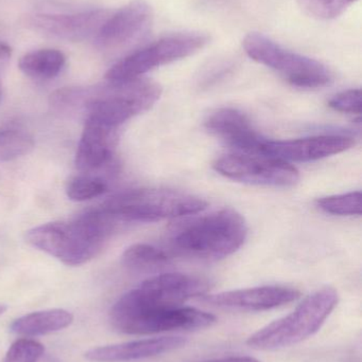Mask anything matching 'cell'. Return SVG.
<instances>
[{
  "instance_id": "3957f363",
  "label": "cell",
  "mask_w": 362,
  "mask_h": 362,
  "mask_svg": "<svg viewBox=\"0 0 362 362\" xmlns=\"http://www.w3.org/2000/svg\"><path fill=\"white\" fill-rule=\"evenodd\" d=\"M208 283L184 274H162L128 291L113 306L110 321L120 333L128 334L134 325L152 315L180 308L187 300L202 297Z\"/></svg>"
},
{
  "instance_id": "5bb4252c",
  "label": "cell",
  "mask_w": 362,
  "mask_h": 362,
  "mask_svg": "<svg viewBox=\"0 0 362 362\" xmlns=\"http://www.w3.org/2000/svg\"><path fill=\"white\" fill-rule=\"evenodd\" d=\"M205 129L238 153L261 154L265 138L261 137L248 117L234 108H220L208 117Z\"/></svg>"
},
{
  "instance_id": "277c9868",
  "label": "cell",
  "mask_w": 362,
  "mask_h": 362,
  "mask_svg": "<svg viewBox=\"0 0 362 362\" xmlns=\"http://www.w3.org/2000/svg\"><path fill=\"white\" fill-rule=\"evenodd\" d=\"M247 235L244 217L232 209H222L176 228L170 245L182 257L217 261L235 253L246 242Z\"/></svg>"
},
{
  "instance_id": "cb8c5ba5",
  "label": "cell",
  "mask_w": 362,
  "mask_h": 362,
  "mask_svg": "<svg viewBox=\"0 0 362 362\" xmlns=\"http://www.w3.org/2000/svg\"><path fill=\"white\" fill-rule=\"evenodd\" d=\"M304 12L321 21L337 18L357 0H297Z\"/></svg>"
},
{
  "instance_id": "4316f807",
  "label": "cell",
  "mask_w": 362,
  "mask_h": 362,
  "mask_svg": "<svg viewBox=\"0 0 362 362\" xmlns=\"http://www.w3.org/2000/svg\"><path fill=\"white\" fill-rule=\"evenodd\" d=\"M12 57V49L9 45L0 42V71L6 68Z\"/></svg>"
},
{
  "instance_id": "f546056e",
  "label": "cell",
  "mask_w": 362,
  "mask_h": 362,
  "mask_svg": "<svg viewBox=\"0 0 362 362\" xmlns=\"http://www.w3.org/2000/svg\"><path fill=\"white\" fill-rule=\"evenodd\" d=\"M0 98H1V90H0Z\"/></svg>"
},
{
  "instance_id": "ac0fdd59",
  "label": "cell",
  "mask_w": 362,
  "mask_h": 362,
  "mask_svg": "<svg viewBox=\"0 0 362 362\" xmlns=\"http://www.w3.org/2000/svg\"><path fill=\"white\" fill-rule=\"evenodd\" d=\"M72 322L74 315L72 313L55 308L31 313L16 319L11 325V332L16 335L33 337L62 331L69 327Z\"/></svg>"
},
{
  "instance_id": "44dd1931",
  "label": "cell",
  "mask_w": 362,
  "mask_h": 362,
  "mask_svg": "<svg viewBox=\"0 0 362 362\" xmlns=\"http://www.w3.org/2000/svg\"><path fill=\"white\" fill-rule=\"evenodd\" d=\"M33 148V138L26 132L17 129L0 131V163L26 156Z\"/></svg>"
},
{
  "instance_id": "603a6c76",
  "label": "cell",
  "mask_w": 362,
  "mask_h": 362,
  "mask_svg": "<svg viewBox=\"0 0 362 362\" xmlns=\"http://www.w3.org/2000/svg\"><path fill=\"white\" fill-rule=\"evenodd\" d=\"M108 191L106 181L94 176L72 178L66 187V195L74 202H86L103 195Z\"/></svg>"
},
{
  "instance_id": "52a82bcc",
  "label": "cell",
  "mask_w": 362,
  "mask_h": 362,
  "mask_svg": "<svg viewBox=\"0 0 362 362\" xmlns=\"http://www.w3.org/2000/svg\"><path fill=\"white\" fill-rule=\"evenodd\" d=\"M242 46L251 59L271 68L293 86L319 88L327 86L333 78L324 64L287 50L264 34H248Z\"/></svg>"
},
{
  "instance_id": "7402d4cb",
  "label": "cell",
  "mask_w": 362,
  "mask_h": 362,
  "mask_svg": "<svg viewBox=\"0 0 362 362\" xmlns=\"http://www.w3.org/2000/svg\"><path fill=\"white\" fill-rule=\"evenodd\" d=\"M319 208L329 214L339 216L361 215V193L359 191L327 196L317 202Z\"/></svg>"
},
{
  "instance_id": "7a4b0ae2",
  "label": "cell",
  "mask_w": 362,
  "mask_h": 362,
  "mask_svg": "<svg viewBox=\"0 0 362 362\" xmlns=\"http://www.w3.org/2000/svg\"><path fill=\"white\" fill-rule=\"evenodd\" d=\"M117 221L101 209L89 211L72 221L43 223L26 232L34 248L67 266H80L99 255Z\"/></svg>"
},
{
  "instance_id": "8fae6325",
  "label": "cell",
  "mask_w": 362,
  "mask_h": 362,
  "mask_svg": "<svg viewBox=\"0 0 362 362\" xmlns=\"http://www.w3.org/2000/svg\"><path fill=\"white\" fill-rule=\"evenodd\" d=\"M112 12L106 8H96L69 14L40 13L28 18V25L49 37L65 42H83L96 37Z\"/></svg>"
},
{
  "instance_id": "30bf717a",
  "label": "cell",
  "mask_w": 362,
  "mask_h": 362,
  "mask_svg": "<svg viewBox=\"0 0 362 362\" xmlns=\"http://www.w3.org/2000/svg\"><path fill=\"white\" fill-rule=\"evenodd\" d=\"M153 14L144 0H134L111 13L95 37V46L103 52H117L135 46L150 31Z\"/></svg>"
},
{
  "instance_id": "d4e9b609",
  "label": "cell",
  "mask_w": 362,
  "mask_h": 362,
  "mask_svg": "<svg viewBox=\"0 0 362 362\" xmlns=\"http://www.w3.org/2000/svg\"><path fill=\"white\" fill-rule=\"evenodd\" d=\"M44 352V346L40 342L21 338L10 346L4 362H38Z\"/></svg>"
},
{
  "instance_id": "ffe728a7",
  "label": "cell",
  "mask_w": 362,
  "mask_h": 362,
  "mask_svg": "<svg viewBox=\"0 0 362 362\" xmlns=\"http://www.w3.org/2000/svg\"><path fill=\"white\" fill-rule=\"evenodd\" d=\"M170 257L163 249L149 244H135L123 255V263L134 270H152L169 263Z\"/></svg>"
},
{
  "instance_id": "8992f818",
  "label": "cell",
  "mask_w": 362,
  "mask_h": 362,
  "mask_svg": "<svg viewBox=\"0 0 362 362\" xmlns=\"http://www.w3.org/2000/svg\"><path fill=\"white\" fill-rule=\"evenodd\" d=\"M208 202L185 192L140 189L111 198L102 210L118 221H157L201 212Z\"/></svg>"
},
{
  "instance_id": "6da1fadb",
  "label": "cell",
  "mask_w": 362,
  "mask_h": 362,
  "mask_svg": "<svg viewBox=\"0 0 362 362\" xmlns=\"http://www.w3.org/2000/svg\"><path fill=\"white\" fill-rule=\"evenodd\" d=\"M161 95L159 83L138 78L125 82L108 81V84L85 88L60 89L52 98L57 105L82 104L86 110V120L116 129L152 107Z\"/></svg>"
},
{
  "instance_id": "e0dca14e",
  "label": "cell",
  "mask_w": 362,
  "mask_h": 362,
  "mask_svg": "<svg viewBox=\"0 0 362 362\" xmlns=\"http://www.w3.org/2000/svg\"><path fill=\"white\" fill-rule=\"evenodd\" d=\"M115 129L95 121L85 120L76 153L77 169L91 172L103 167L112 158Z\"/></svg>"
},
{
  "instance_id": "83f0119b",
  "label": "cell",
  "mask_w": 362,
  "mask_h": 362,
  "mask_svg": "<svg viewBox=\"0 0 362 362\" xmlns=\"http://www.w3.org/2000/svg\"><path fill=\"white\" fill-rule=\"evenodd\" d=\"M202 362H261L256 358L249 356H229L222 357V358L210 359V361Z\"/></svg>"
},
{
  "instance_id": "2e32d148",
  "label": "cell",
  "mask_w": 362,
  "mask_h": 362,
  "mask_svg": "<svg viewBox=\"0 0 362 362\" xmlns=\"http://www.w3.org/2000/svg\"><path fill=\"white\" fill-rule=\"evenodd\" d=\"M216 321V317L210 313L180 306L144 319L132 327L129 335H152L164 332L203 329L212 327Z\"/></svg>"
},
{
  "instance_id": "5b68a950",
  "label": "cell",
  "mask_w": 362,
  "mask_h": 362,
  "mask_svg": "<svg viewBox=\"0 0 362 362\" xmlns=\"http://www.w3.org/2000/svg\"><path fill=\"white\" fill-rule=\"evenodd\" d=\"M339 301L337 291L323 288L308 296L293 312L249 337L247 344L253 350L276 351L290 348L320 331Z\"/></svg>"
},
{
  "instance_id": "484cf974",
  "label": "cell",
  "mask_w": 362,
  "mask_h": 362,
  "mask_svg": "<svg viewBox=\"0 0 362 362\" xmlns=\"http://www.w3.org/2000/svg\"><path fill=\"white\" fill-rule=\"evenodd\" d=\"M329 105L337 112L359 115L361 112V90L349 89L338 93L329 100Z\"/></svg>"
},
{
  "instance_id": "ba28073f",
  "label": "cell",
  "mask_w": 362,
  "mask_h": 362,
  "mask_svg": "<svg viewBox=\"0 0 362 362\" xmlns=\"http://www.w3.org/2000/svg\"><path fill=\"white\" fill-rule=\"evenodd\" d=\"M208 42V36L202 33L166 36L117 62L106 72V81L125 82L140 78L155 68L191 57Z\"/></svg>"
},
{
  "instance_id": "4fadbf2b",
  "label": "cell",
  "mask_w": 362,
  "mask_h": 362,
  "mask_svg": "<svg viewBox=\"0 0 362 362\" xmlns=\"http://www.w3.org/2000/svg\"><path fill=\"white\" fill-rule=\"evenodd\" d=\"M354 144L352 137L344 135L314 136L285 141L266 140L261 154L287 163H310L346 152Z\"/></svg>"
},
{
  "instance_id": "f1b7e54d",
  "label": "cell",
  "mask_w": 362,
  "mask_h": 362,
  "mask_svg": "<svg viewBox=\"0 0 362 362\" xmlns=\"http://www.w3.org/2000/svg\"><path fill=\"white\" fill-rule=\"evenodd\" d=\"M4 310H6V306L1 305V304H0V316L4 314Z\"/></svg>"
},
{
  "instance_id": "9a60e30c",
  "label": "cell",
  "mask_w": 362,
  "mask_h": 362,
  "mask_svg": "<svg viewBox=\"0 0 362 362\" xmlns=\"http://www.w3.org/2000/svg\"><path fill=\"white\" fill-rule=\"evenodd\" d=\"M187 339L180 336L148 338L100 346L85 353V358L91 362H129L152 358L174 352L186 346Z\"/></svg>"
},
{
  "instance_id": "9c48e42d",
  "label": "cell",
  "mask_w": 362,
  "mask_h": 362,
  "mask_svg": "<svg viewBox=\"0 0 362 362\" xmlns=\"http://www.w3.org/2000/svg\"><path fill=\"white\" fill-rule=\"evenodd\" d=\"M213 165L225 177L250 185L290 187L300 180L299 171L290 163L263 154L234 153Z\"/></svg>"
},
{
  "instance_id": "d6986e66",
  "label": "cell",
  "mask_w": 362,
  "mask_h": 362,
  "mask_svg": "<svg viewBox=\"0 0 362 362\" xmlns=\"http://www.w3.org/2000/svg\"><path fill=\"white\" fill-rule=\"evenodd\" d=\"M66 64V57L57 49H40L26 53L18 62L25 76L34 80L46 81L59 76Z\"/></svg>"
},
{
  "instance_id": "7c38bea8",
  "label": "cell",
  "mask_w": 362,
  "mask_h": 362,
  "mask_svg": "<svg viewBox=\"0 0 362 362\" xmlns=\"http://www.w3.org/2000/svg\"><path fill=\"white\" fill-rule=\"evenodd\" d=\"M300 296L301 293L293 287L270 285L202 296L201 301L221 310L264 312L291 303Z\"/></svg>"
}]
</instances>
